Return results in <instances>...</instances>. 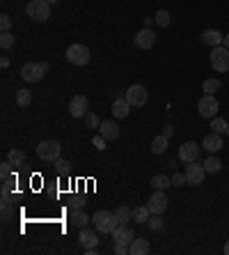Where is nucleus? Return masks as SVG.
<instances>
[{
	"mask_svg": "<svg viewBox=\"0 0 229 255\" xmlns=\"http://www.w3.org/2000/svg\"><path fill=\"white\" fill-rule=\"evenodd\" d=\"M66 60L71 65H76V67H85L90 62V48L85 44H71L66 48Z\"/></svg>",
	"mask_w": 229,
	"mask_h": 255,
	"instance_id": "5",
	"label": "nucleus"
},
{
	"mask_svg": "<svg viewBox=\"0 0 229 255\" xmlns=\"http://www.w3.org/2000/svg\"><path fill=\"white\" fill-rule=\"evenodd\" d=\"M69 207H71V212H73V209H83V200H80V198H71Z\"/></svg>",
	"mask_w": 229,
	"mask_h": 255,
	"instance_id": "40",
	"label": "nucleus"
},
{
	"mask_svg": "<svg viewBox=\"0 0 229 255\" xmlns=\"http://www.w3.org/2000/svg\"><path fill=\"white\" fill-rule=\"evenodd\" d=\"M69 113L71 117H85L87 115V97L85 94H76L69 104Z\"/></svg>",
	"mask_w": 229,
	"mask_h": 255,
	"instance_id": "15",
	"label": "nucleus"
},
{
	"mask_svg": "<svg viewBox=\"0 0 229 255\" xmlns=\"http://www.w3.org/2000/svg\"><path fill=\"white\" fill-rule=\"evenodd\" d=\"M202 90H204V94H216L218 90H220V81H218V78H206Z\"/></svg>",
	"mask_w": 229,
	"mask_h": 255,
	"instance_id": "31",
	"label": "nucleus"
},
{
	"mask_svg": "<svg viewBox=\"0 0 229 255\" xmlns=\"http://www.w3.org/2000/svg\"><path fill=\"white\" fill-rule=\"evenodd\" d=\"M167 141H170V138L163 134L156 136V138L151 141V152H154V154H163L165 149H167Z\"/></svg>",
	"mask_w": 229,
	"mask_h": 255,
	"instance_id": "22",
	"label": "nucleus"
},
{
	"mask_svg": "<svg viewBox=\"0 0 229 255\" xmlns=\"http://www.w3.org/2000/svg\"><path fill=\"white\" fill-rule=\"evenodd\" d=\"M202 147L206 149V152H211V154H216V152H220V149H223V136L216 134V131H211L209 136H204Z\"/></svg>",
	"mask_w": 229,
	"mask_h": 255,
	"instance_id": "16",
	"label": "nucleus"
},
{
	"mask_svg": "<svg viewBox=\"0 0 229 255\" xmlns=\"http://www.w3.org/2000/svg\"><path fill=\"white\" fill-rule=\"evenodd\" d=\"M204 177H206V170H204V166H199L197 161H193V163L186 166V180H188V184L199 186V184L204 182Z\"/></svg>",
	"mask_w": 229,
	"mask_h": 255,
	"instance_id": "11",
	"label": "nucleus"
},
{
	"mask_svg": "<svg viewBox=\"0 0 229 255\" xmlns=\"http://www.w3.org/2000/svg\"><path fill=\"white\" fill-rule=\"evenodd\" d=\"M0 28H2V33H9V30H12V19H9L7 14L0 16Z\"/></svg>",
	"mask_w": 229,
	"mask_h": 255,
	"instance_id": "38",
	"label": "nucleus"
},
{
	"mask_svg": "<svg viewBox=\"0 0 229 255\" xmlns=\"http://www.w3.org/2000/svg\"><path fill=\"white\" fill-rule=\"evenodd\" d=\"M12 161H9V159H7L5 163H0V177H2V180H9V177H12Z\"/></svg>",
	"mask_w": 229,
	"mask_h": 255,
	"instance_id": "36",
	"label": "nucleus"
},
{
	"mask_svg": "<svg viewBox=\"0 0 229 255\" xmlns=\"http://www.w3.org/2000/svg\"><path fill=\"white\" fill-rule=\"evenodd\" d=\"M202 166H204V170H206V173H220V168H223V161H220V159H216V156H209V159H206Z\"/></svg>",
	"mask_w": 229,
	"mask_h": 255,
	"instance_id": "27",
	"label": "nucleus"
},
{
	"mask_svg": "<svg viewBox=\"0 0 229 255\" xmlns=\"http://www.w3.org/2000/svg\"><path fill=\"white\" fill-rule=\"evenodd\" d=\"M223 39H225V35L220 33V30H204V35H202V41L206 46H220Z\"/></svg>",
	"mask_w": 229,
	"mask_h": 255,
	"instance_id": "19",
	"label": "nucleus"
},
{
	"mask_svg": "<svg viewBox=\"0 0 229 255\" xmlns=\"http://www.w3.org/2000/svg\"><path fill=\"white\" fill-rule=\"evenodd\" d=\"M48 2H51V5H58V2H60V0H48Z\"/></svg>",
	"mask_w": 229,
	"mask_h": 255,
	"instance_id": "45",
	"label": "nucleus"
},
{
	"mask_svg": "<svg viewBox=\"0 0 229 255\" xmlns=\"http://www.w3.org/2000/svg\"><path fill=\"white\" fill-rule=\"evenodd\" d=\"M7 159L12 161L14 168H19V166H23V161H26V154H23L21 149H12V152L7 154Z\"/></svg>",
	"mask_w": 229,
	"mask_h": 255,
	"instance_id": "29",
	"label": "nucleus"
},
{
	"mask_svg": "<svg viewBox=\"0 0 229 255\" xmlns=\"http://www.w3.org/2000/svg\"><path fill=\"white\" fill-rule=\"evenodd\" d=\"M223 46L229 48V35H225V39H223Z\"/></svg>",
	"mask_w": 229,
	"mask_h": 255,
	"instance_id": "43",
	"label": "nucleus"
},
{
	"mask_svg": "<svg viewBox=\"0 0 229 255\" xmlns=\"http://www.w3.org/2000/svg\"><path fill=\"white\" fill-rule=\"evenodd\" d=\"M151 186H154V188H161V191H165V188H170V186H172V180L167 177V175L158 173V175H154V177H151Z\"/></svg>",
	"mask_w": 229,
	"mask_h": 255,
	"instance_id": "21",
	"label": "nucleus"
},
{
	"mask_svg": "<svg viewBox=\"0 0 229 255\" xmlns=\"http://www.w3.org/2000/svg\"><path fill=\"white\" fill-rule=\"evenodd\" d=\"M183 184H188V180H186V173H177L174 177H172V186H183Z\"/></svg>",
	"mask_w": 229,
	"mask_h": 255,
	"instance_id": "37",
	"label": "nucleus"
},
{
	"mask_svg": "<svg viewBox=\"0 0 229 255\" xmlns=\"http://www.w3.org/2000/svg\"><path fill=\"white\" fill-rule=\"evenodd\" d=\"M167 195H165V191H161V188H156L154 191V195L149 198V202H147V207H149L151 214H163L165 209H167Z\"/></svg>",
	"mask_w": 229,
	"mask_h": 255,
	"instance_id": "10",
	"label": "nucleus"
},
{
	"mask_svg": "<svg viewBox=\"0 0 229 255\" xmlns=\"http://www.w3.org/2000/svg\"><path fill=\"white\" fill-rule=\"evenodd\" d=\"M46 72H48V62H28L21 69V78L26 83H39Z\"/></svg>",
	"mask_w": 229,
	"mask_h": 255,
	"instance_id": "3",
	"label": "nucleus"
},
{
	"mask_svg": "<svg viewBox=\"0 0 229 255\" xmlns=\"http://www.w3.org/2000/svg\"><path fill=\"white\" fill-rule=\"evenodd\" d=\"M199 152H202V147H199L197 143H193V141L183 143L181 147H179V161H183V163L199 161Z\"/></svg>",
	"mask_w": 229,
	"mask_h": 255,
	"instance_id": "8",
	"label": "nucleus"
},
{
	"mask_svg": "<svg viewBox=\"0 0 229 255\" xmlns=\"http://www.w3.org/2000/svg\"><path fill=\"white\" fill-rule=\"evenodd\" d=\"M92 223H94V228H97L101 235H112V230L119 225L115 212H108V209L94 212V214H92Z\"/></svg>",
	"mask_w": 229,
	"mask_h": 255,
	"instance_id": "1",
	"label": "nucleus"
},
{
	"mask_svg": "<svg viewBox=\"0 0 229 255\" xmlns=\"http://www.w3.org/2000/svg\"><path fill=\"white\" fill-rule=\"evenodd\" d=\"M172 134H174V127H172V124H165V127H163V136H167V138H170Z\"/></svg>",
	"mask_w": 229,
	"mask_h": 255,
	"instance_id": "41",
	"label": "nucleus"
},
{
	"mask_svg": "<svg viewBox=\"0 0 229 255\" xmlns=\"http://www.w3.org/2000/svg\"><path fill=\"white\" fill-rule=\"evenodd\" d=\"M126 99L131 106H144L147 104V90L142 85H131L126 90Z\"/></svg>",
	"mask_w": 229,
	"mask_h": 255,
	"instance_id": "13",
	"label": "nucleus"
},
{
	"mask_svg": "<svg viewBox=\"0 0 229 255\" xmlns=\"http://www.w3.org/2000/svg\"><path fill=\"white\" fill-rule=\"evenodd\" d=\"M0 67H2V69L9 67V58H2V60H0Z\"/></svg>",
	"mask_w": 229,
	"mask_h": 255,
	"instance_id": "42",
	"label": "nucleus"
},
{
	"mask_svg": "<svg viewBox=\"0 0 229 255\" xmlns=\"http://www.w3.org/2000/svg\"><path fill=\"white\" fill-rule=\"evenodd\" d=\"M105 143H108V141H105V138H103V136H101V134L92 138V145H94V147H97V149H105Z\"/></svg>",
	"mask_w": 229,
	"mask_h": 255,
	"instance_id": "39",
	"label": "nucleus"
},
{
	"mask_svg": "<svg viewBox=\"0 0 229 255\" xmlns=\"http://www.w3.org/2000/svg\"><path fill=\"white\" fill-rule=\"evenodd\" d=\"M129 113H131V104H129V99H126V97L115 99V104H112V115L119 117V120H124V117H129Z\"/></svg>",
	"mask_w": 229,
	"mask_h": 255,
	"instance_id": "18",
	"label": "nucleus"
},
{
	"mask_svg": "<svg viewBox=\"0 0 229 255\" xmlns=\"http://www.w3.org/2000/svg\"><path fill=\"white\" fill-rule=\"evenodd\" d=\"M133 41H135L137 48H151L154 44H156V35H154V30H151V28H142L140 33H135Z\"/></svg>",
	"mask_w": 229,
	"mask_h": 255,
	"instance_id": "12",
	"label": "nucleus"
},
{
	"mask_svg": "<svg viewBox=\"0 0 229 255\" xmlns=\"http://www.w3.org/2000/svg\"><path fill=\"white\" fill-rule=\"evenodd\" d=\"M225 253H227V255H229V242H227V244H225Z\"/></svg>",
	"mask_w": 229,
	"mask_h": 255,
	"instance_id": "44",
	"label": "nucleus"
},
{
	"mask_svg": "<svg viewBox=\"0 0 229 255\" xmlns=\"http://www.w3.org/2000/svg\"><path fill=\"white\" fill-rule=\"evenodd\" d=\"M211 67L216 72H220V74L229 72V48H225L223 44L213 46V51H211Z\"/></svg>",
	"mask_w": 229,
	"mask_h": 255,
	"instance_id": "6",
	"label": "nucleus"
},
{
	"mask_svg": "<svg viewBox=\"0 0 229 255\" xmlns=\"http://www.w3.org/2000/svg\"><path fill=\"white\" fill-rule=\"evenodd\" d=\"M85 124H87V129H98L101 127V120H98V115L87 113L85 115Z\"/></svg>",
	"mask_w": 229,
	"mask_h": 255,
	"instance_id": "35",
	"label": "nucleus"
},
{
	"mask_svg": "<svg viewBox=\"0 0 229 255\" xmlns=\"http://www.w3.org/2000/svg\"><path fill=\"white\" fill-rule=\"evenodd\" d=\"M16 104H19L21 108L30 106V104H33V92H30V90H19V92H16Z\"/></svg>",
	"mask_w": 229,
	"mask_h": 255,
	"instance_id": "28",
	"label": "nucleus"
},
{
	"mask_svg": "<svg viewBox=\"0 0 229 255\" xmlns=\"http://www.w3.org/2000/svg\"><path fill=\"white\" fill-rule=\"evenodd\" d=\"M14 46V35L12 33H2L0 35V48L2 51H9Z\"/></svg>",
	"mask_w": 229,
	"mask_h": 255,
	"instance_id": "33",
	"label": "nucleus"
},
{
	"mask_svg": "<svg viewBox=\"0 0 229 255\" xmlns=\"http://www.w3.org/2000/svg\"><path fill=\"white\" fill-rule=\"evenodd\" d=\"M110 237H112V242H115V246H131V242L135 239L133 230L129 225H124V223H119L117 228L112 230Z\"/></svg>",
	"mask_w": 229,
	"mask_h": 255,
	"instance_id": "7",
	"label": "nucleus"
},
{
	"mask_svg": "<svg viewBox=\"0 0 229 255\" xmlns=\"http://www.w3.org/2000/svg\"><path fill=\"white\" fill-rule=\"evenodd\" d=\"M163 214H151L149 216V221H147V225H149L151 230H161L163 228V219H161Z\"/></svg>",
	"mask_w": 229,
	"mask_h": 255,
	"instance_id": "34",
	"label": "nucleus"
},
{
	"mask_svg": "<svg viewBox=\"0 0 229 255\" xmlns=\"http://www.w3.org/2000/svg\"><path fill=\"white\" fill-rule=\"evenodd\" d=\"M149 216H151V212H149L147 205H140V207L133 209V221H137V223H147L149 221Z\"/></svg>",
	"mask_w": 229,
	"mask_h": 255,
	"instance_id": "25",
	"label": "nucleus"
},
{
	"mask_svg": "<svg viewBox=\"0 0 229 255\" xmlns=\"http://www.w3.org/2000/svg\"><path fill=\"white\" fill-rule=\"evenodd\" d=\"M154 21H156V26L167 28V26H170V21H172V16H170V12H165V9H158L156 16H154Z\"/></svg>",
	"mask_w": 229,
	"mask_h": 255,
	"instance_id": "30",
	"label": "nucleus"
},
{
	"mask_svg": "<svg viewBox=\"0 0 229 255\" xmlns=\"http://www.w3.org/2000/svg\"><path fill=\"white\" fill-rule=\"evenodd\" d=\"M149 253V242L144 239V237H140V239H133L131 242V255H147Z\"/></svg>",
	"mask_w": 229,
	"mask_h": 255,
	"instance_id": "20",
	"label": "nucleus"
},
{
	"mask_svg": "<svg viewBox=\"0 0 229 255\" xmlns=\"http://www.w3.org/2000/svg\"><path fill=\"white\" fill-rule=\"evenodd\" d=\"M227 134H229V131H227Z\"/></svg>",
	"mask_w": 229,
	"mask_h": 255,
	"instance_id": "46",
	"label": "nucleus"
},
{
	"mask_svg": "<svg viewBox=\"0 0 229 255\" xmlns=\"http://www.w3.org/2000/svg\"><path fill=\"white\" fill-rule=\"evenodd\" d=\"M98 235H101V232H98L97 228L94 230H90L85 225V228H80V244H83V249H97L98 246V242H101V239H98Z\"/></svg>",
	"mask_w": 229,
	"mask_h": 255,
	"instance_id": "14",
	"label": "nucleus"
},
{
	"mask_svg": "<svg viewBox=\"0 0 229 255\" xmlns=\"http://www.w3.org/2000/svg\"><path fill=\"white\" fill-rule=\"evenodd\" d=\"M87 221H92V219L85 214V212H83V209H73V212H71V223L76 225V228H85Z\"/></svg>",
	"mask_w": 229,
	"mask_h": 255,
	"instance_id": "23",
	"label": "nucleus"
},
{
	"mask_svg": "<svg viewBox=\"0 0 229 255\" xmlns=\"http://www.w3.org/2000/svg\"><path fill=\"white\" fill-rule=\"evenodd\" d=\"M197 110H199L202 117H216V113H218L216 94H204L202 99H199V104H197Z\"/></svg>",
	"mask_w": 229,
	"mask_h": 255,
	"instance_id": "9",
	"label": "nucleus"
},
{
	"mask_svg": "<svg viewBox=\"0 0 229 255\" xmlns=\"http://www.w3.org/2000/svg\"><path fill=\"white\" fill-rule=\"evenodd\" d=\"M60 149L62 147H60L58 141H41L39 145H37V156L46 163H53L60 159Z\"/></svg>",
	"mask_w": 229,
	"mask_h": 255,
	"instance_id": "4",
	"label": "nucleus"
},
{
	"mask_svg": "<svg viewBox=\"0 0 229 255\" xmlns=\"http://www.w3.org/2000/svg\"><path fill=\"white\" fill-rule=\"evenodd\" d=\"M53 166H55L58 175H69V173H71V163L65 161V159H58V161H53Z\"/></svg>",
	"mask_w": 229,
	"mask_h": 255,
	"instance_id": "32",
	"label": "nucleus"
},
{
	"mask_svg": "<svg viewBox=\"0 0 229 255\" xmlns=\"http://www.w3.org/2000/svg\"><path fill=\"white\" fill-rule=\"evenodd\" d=\"M211 129L216 131V134H227L229 131V124H227V120L225 117H211Z\"/></svg>",
	"mask_w": 229,
	"mask_h": 255,
	"instance_id": "26",
	"label": "nucleus"
},
{
	"mask_svg": "<svg viewBox=\"0 0 229 255\" xmlns=\"http://www.w3.org/2000/svg\"><path fill=\"white\" fill-rule=\"evenodd\" d=\"M115 216H117V221L119 223H129V221H133V209L131 207H126V205H119L117 209H115Z\"/></svg>",
	"mask_w": 229,
	"mask_h": 255,
	"instance_id": "24",
	"label": "nucleus"
},
{
	"mask_svg": "<svg viewBox=\"0 0 229 255\" xmlns=\"http://www.w3.org/2000/svg\"><path fill=\"white\" fill-rule=\"evenodd\" d=\"M28 16L37 23H44V21L51 19V2L48 0H30L26 7Z\"/></svg>",
	"mask_w": 229,
	"mask_h": 255,
	"instance_id": "2",
	"label": "nucleus"
},
{
	"mask_svg": "<svg viewBox=\"0 0 229 255\" xmlns=\"http://www.w3.org/2000/svg\"><path fill=\"white\" fill-rule=\"evenodd\" d=\"M98 131H101V136H103L105 141H117L119 138V127H117V122H112V120L101 122Z\"/></svg>",
	"mask_w": 229,
	"mask_h": 255,
	"instance_id": "17",
	"label": "nucleus"
}]
</instances>
